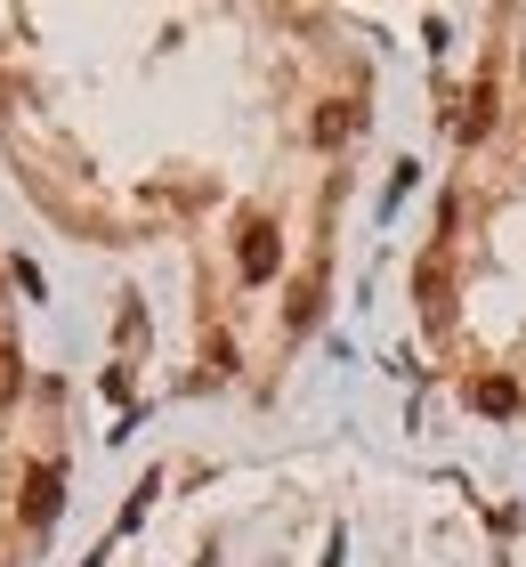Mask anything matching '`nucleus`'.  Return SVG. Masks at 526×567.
Wrapping results in <instances>:
<instances>
[{
    "instance_id": "obj_1",
    "label": "nucleus",
    "mask_w": 526,
    "mask_h": 567,
    "mask_svg": "<svg viewBox=\"0 0 526 567\" xmlns=\"http://www.w3.org/2000/svg\"><path fill=\"white\" fill-rule=\"evenodd\" d=\"M244 276H251V284L276 276V236H268V227H251V236H244Z\"/></svg>"
},
{
    "instance_id": "obj_2",
    "label": "nucleus",
    "mask_w": 526,
    "mask_h": 567,
    "mask_svg": "<svg viewBox=\"0 0 526 567\" xmlns=\"http://www.w3.org/2000/svg\"><path fill=\"white\" fill-rule=\"evenodd\" d=\"M24 511H33V527H49V519H58V471H41V478H33Z\"/></svg>"
},
{
    "instance_id": "obj_3",
    "label": "nucleus",
    "mask_w": 526,
    "mask_h": 567,
    "mask_svg": "<svg viewBox=\"0 0 526 567\" xmlns=\"http://www.w3.org/2000/svg\"><path fill=\"white\" fill-rule=\"evenodd\" d=\"M349 131H357V114H349V106H324V114H316V146H340Z\"/></svg>"
},
{
    "instance_id": "obj_4",
    "label": "nucleus",
    "mask_w": 526,
    "mask_h": 567,
    "mask_svg": "<svg viewBox=\"0 0 526 567\" xmlns=\"http://www.w3.org/2000/svg\"><path fill=\"white\" fill-rule=\"evenodd\" d=\"M478 405H486V414H510L518 390H510V381H478Z\"/></svg>"
}]
</instances>
